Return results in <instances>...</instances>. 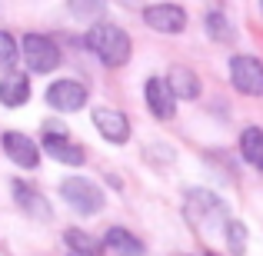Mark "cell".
Returning a JSON list of instances; mask_svg holds the SVG:
<instances>
[{"instance_id":"cell-5","label":"cell","mask_w":263,"mask_h":256,"mask_svg":"<svg viewBox=\"0 0 263 256\" xmlns=\"http://www.w3.org/2000/svg\"><path fill=\"white\" fill-rule=\"evenodd\" d=\"M87 87L80 84V80H53L50 87H47V103H50L57 113H77V110L87 107Z\"/></svg>"},{"instance_id":"cell-20","label":"cell","mask_w":263,"mask_h":256,"mask_svg":"<svg viewBox=\"0 0 263 256\" xmlns=\"http://www.w3.org/2000/svg\"><path fill=\"white\" fill-rule=\"evenodd\" d=\"M260 13H263V4H260Z\"/></svg>"},{"instance_id":"cell-8","label":"cell","mask_w":263,"mask_h":256,"mask_svg":"<svg viewBox=\"0 0 263 256\" xmlns=\"http://www.w3.org/2000/svg\"><path fill=\"white\" fill-rule=\"evenodd\" d=\"M143 24L157 33H180L186 27V10L177 4H150L143 10Z\"/></svg>"},{"instance_id":"cell-13","label":"cell","mask_w":263,"mask_h":256,"mask_svg":"<svg viewBox=\"0 0 263 256\" xmlns=\"http://www.w3.org/2000/svg\"><path fill=\"white\" fill-rule=\"evenodd\" d=\"M13 196H17L20 210H24L27 216H33V220H50V206H47V200L40 196L33 186H27V183H13Z\"/></svg>"},{"instance_id":"cell-6","label":"cell","mask_w":263,"mask_h":256,"mask_svg":"<svg viewBox=\"0 0 263 256\" xmlns=\"http://www.w3.org/2000/svg\"><path fill=\"white\" fill-rule=\"evenodd\" d=\"M230 80L240 93L247 96H263V60L250 57V53H240L230 60Z\"/></svg>"},{"instance_id":"cell-16","label":"cell","mask_w":263,"mask_h":256,"mask_svg":"<svg viewBox=\"0 0 263 256\" xmlns=\"http://www.w3.org/2000/svg\"><path fill=\"white\" fill-rule=\"evenodd\" d=\"M64 243L73 250V256H100L103 253V243L97 237H90V233H84V230H67Z\"/></svg>"},{"instance_id":"cell-9","label":"cell","mask_w":263,"mask_h":256,"mask_svg":"<svg viewBox=\"0 0 263 256\" xmlns=\"http://www.w3.org/2000/svg\"><path fill=\"white\" fill-rule=\"evenodd\" d=\"M93 127L110 143H127L130 140V120L114 107H97L93 110Z\"/></svg>"},{"instance_id":"cell-18","label":"cell","mask_w":263,"mask_h":256,"mask_svg":"<svg viewBox=\"0 0 263 256\" xmlns=\"http://www.w3.org/2000/svg\"><path fill=\"white\" fill-rule=\"evenodd\" d=\"M227 246H230L233 256H243V250H247V226L243 223H237V220L227 223Z\"/></svg>"},{"instance_id":"cell-17","label":"cell","mask_w":263,"mask_h":256,"mask_svg":"<svg viewBox=\"0 0 263 256\" xmlns=\"http://www.w3.org/2000/svg\"><path fill=\"white\" fill-rule=\"evenodd\" d=\"M203 24H206V33H210L217 44H227V40H233V27L227 24V17L220 10H210L203 17Z\"/></svg>"},{"instance_id":"cell-7","label":"cell","mask_w":263,"mask_h":256,"mask_svg":"<svg viewBox=\"0 0 263 256\" xmlns=\"http://www.w3.org/2000/svg\"><path fill=\"white\" fill-rule=\"evenodd\" d=\"M0 147H4L7 160L17 163L20 170H33L40 163V147L30 140L27 133H17V130H7L4 136H0Z\"/></svg>"},{"instance_id":"cell-15","label":"cell","mask_w":263,"mask_h":256,"mask_svg":"<svg viewBox=\"0 0 263 256\" xmlns=\"http://www.w3.org/2000/svg\"><path fill=\"white\" fill-rule=\"evenodd\" d=\"M240 156H243L253 170H263V130L260 127L243 130V136H240Z\"/></svg>"},{"instance_id":"cell-14","label":"cell","mask_w":263,"mask_h":256,"mask_svg":"<svg viewBox=\"0 0 263 256\" xmlns=\"http://www.w3.org/2000/svg\"><path fill=\"white\" fill-rule=\"evenodd\" d=\"M103 246H110V250L120 253V256H143V253H147L140 240H137L134 233H127L123 226H110V230H107V240H103Z\"/></svg>"},{"instance_id":"cell-10","label":"cell","mask_w":263,"mask_h":256,"mask_svg":"<svg viewBox=\"0 0 263 256\" xmlns=\"http://www.w3.org/2000/svg\"><path fill=\"white\" fill-rule=\"evenodd\" d=\"M143 96H147V107H150V113H154L157 120H170V116H174L177 100H174V93H170L167 80L150 77L147 84H143Z\"/></svg>"},{"instance_id":"cell-3","label":"cell","mask_w":263,"mask_h":256,"mask_svg":"<svg viewBox=\"0 0 263 256\" xmlns=\"http://www.w3.org/2000/svg\"><path fill=\"white\" fill-rule=\"evenodd\" d=\"M20 53H24V64L30 73H50L60 67V47L44 33H24Z\"/></svg>"},{"instance_id":"cell-4","label":"cell","mask_w":263,"mask_h":256,"mask_svg":"<svg viewBox=\"0 0 263 256\" xmlns=\"http://www.w3.org/2000/svg\"><path fill=\"white\" fill-rule=\"evenodd\" d=\"M44 150H47V156H53L57 163H67V167H84V160H87V153L77 143H70L67 130L57 120L44 123Z\"/></svg>"},{"instance_id":"cell-19","label":"cell","mask_w":263,"mask_h":256,"mask_svg":"<svg viewBox=\"0 0 263 256\" xmlns=\"http://www.w3.org/2000/svg\"><path fill=\"white\" fill-rule=\"evenodd\" d=\"M17 37L13 33H7V30H0V70H10L13 67V60H17Z\"/></svg>"},{"instance_id":"cell-2","label":"cell","mask_w":263,"mask_h":256,"mask_svg":"<svg viewBox=\"0 0 263 256\" xmlns=\"http://www.w3.org/2000/svg\"><path fill=\"white\" fill-rule=\"evenodd\" d=\"M60 196L64 203H70V210H77L80 216H97L103 210V193L93 180L87 176H67L60 183Z\"/></svg>"},{"instance_id":"cell-1","label":"cell","mask_w":263,"mask_h":256,"mask_svg":"<svg viewBox=\"0 0 263 256\" xmlns=\"http://www.w3.org/2000/svg\"><path fill=\"white\" fill-rule=\"evenodd\" d=\"M87 47H90V53H93L103 67H123L130 60V53H134L130 37L120 30V27H114V24H93L90 27Z\"/></svg>"},{"instance_id":"cell-11","label":"cell","mask_w":263,"mask_h":256,"mask_svg":"<svg viewBox=\"0 0 263 256\" xmlns=\"http://www.w3.org/2000/svg\"><path fill=\"white\" fill-rule=\"evenodd\" d=\"M30 100V77L20 70H7L4 77H0V103H4L7 110H17L24 107V103Z\"/></svg>"},{"instance_id":"cell-12","label":"cell","mask_w":263,"mask_h":256,"mask_svg":"<svg viewBox=\"0 0 263 256\" xmlns=\"http://www.w3.org/2000/svg\"><path fill=\"white\" fill-rule=\"evenodd\" d=\"M167 87H170V93H174V100L177 96L180 100H197L200 96V80L190 67H174L170 77H167Z\"/></svg>"}]
</instances>
